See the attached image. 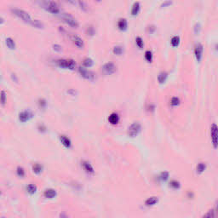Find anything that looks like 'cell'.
<instances>
[{
    "label": "cell",
    "mask_w": 218,
    "mask_h": 218,
    "mask_svg": "<svg viewBox=\"0 0 218 218\" xmlns=\"http://www.w3.org/2000/svg\"><path fill=\"white\" fill-rule=\"evenodd\" d=\"M67 2L73 4V5H76V4H79V0H66Z\"/></svg>",
    "instance_id": "42"
},
{
    "label": "cell",
    "mask_w": 218,
    "mask_h": 218,
    "mask_svg": "<svg viewBox=\"0 0 218 218\" xmlns=\"http://www.w3.org/2000/svg\"><path fill=\"white\" fill-rule=\"evenodd\" d=\"M72 39H73V44H74L77 47H79V49L84 48L85 44H84L83 39H82L80 37H79V36H77V35H73V36L72 37Z\"/></svg>",
    "instance_id": "11"
},
{
    "label": "cell",
    "mask_w": 218,
    "mask_h": 218,
    "mask_svg": "<svg viewBox=\"0 0 218 218\" xmlns=\"http://www.w3.org/2000/svg\"><path fill=\"white\" fill-rule=\"evenodd\" d=\"M170 104L174 107L176 106H178L180 104V99L177 98V97H172L171 98V101H170Z\"/></svg>",
    "instance_id": "33"
},
{
    "label": "cell",
    "mask_w": 218,
    "mask_h": 218,
    "mask_svg": "<svg viewBox=\"0 0 218 218\" xmlns=\"http://www.w3.org/2000/svg\"><path fill=\"white\" fill-rule=\"evenodd\" d=\"M12 12H13L16 16H18L19 18H20L23 21L31 24V22H32V20L30 15H29L27 12H26L25 10L20 9H12Z\"/></svg>",
    "instance_id": "1"
},
{
    "label": "cell",
    "mask_w": 218,
    "mask_h": 218,
    "mask_svg": "<svg viewBox=\"0 0 218 218\" xmlns=\"http://www.w3.org/2000/svg\"><path fill=\"white\" fill-rule=\"evenodd\" d=\"M168 78V73L166 72H161L158 76V81L159 84H164Z\"/></svg>",
    "instance_id": "18"
},
{
    "label": "cell",
    "mask_w": 218,
    "mask_h": 218,
    "mask_svg": "<svg viewBox=\"0 0 218 218\" xmlns=\"http://www.w3.org/2000/svg\"><path fill=\"white\" fill-rule=\"evenodd\" d=\"M79 72L80 75L85 79H88V80H94L95 79V74L91 71H89V70L80 67H79Z\"/></svg>",
    "instance_id": "7"
},
{
    "label": "cell",
    "mask_w": 218,
    "mask_h": 218,
    "mask_svg": "<svg viewBox=\"0 0 218 218\" xmlns=\"http://www.w3.org/2000/svg\"><path fill=\"white\" fill-rule=\"evenodd\" d=\"M135 43H136V45L139 47V48H142L144 46V44H143V40L141 37H137L136 39H135Z\"/></svg>",
    "instance_id": "34"
},
{
    "label": "cell",
    "mask_w": 218,
    "mask_h": 218,
    "mask_svg": "<svg viewBox=\"0 0 218 218\" xmlns=\"http://www.w3.org/2000/svg\"><path fill=\"white\" fill-rule=\"evenodd\" d=\"M102 70L106 75H111V74H113L116 72L117 67L112 62H108V63H106L102 66Z\"/></svg>",
    "instance_id": "6"
},
{
    "label": "cell",
    "mask_w": 218,
    "mask_h": 218,
    "mask_svg": "<svg viewBox=\"0 0 218 218\" xmlns=\"http://www.w3.org/2000/svg\"><path fill=\"white\" fill-rule=\"evenodd\" d=\"M58 65L61 68H67V69H70V70H73L76 67V62L72 60V59H68V60H60L58 61Z\"/></svg>",
    "instance_id": "5"
},
{
    "label": "cell",
    "mask_w": 218,
    "mask_h": 218,
    "mask_svg": "<svg viewBox=\"0 0 218 218\" xmlns=\"http://www.w3.org/2000/svg\"><path fill=\"white\" fill-rule=\"evenodd\" d=\"M170 186L174 188V189H179L180 187H181V184L178 181H176V180H173L170 182Z\"/></svg>",
    "instance_id": "29"
},
{
    "label": "cell",
    "mask_w": 218,
    "mask_h": 218,
    "mask_svg": "<svg viewBox=\"0 0 218 218\" xmlns=\"http://www.w3.org/2000/svg\"><path fill=\"white\" fill-rule=\"evenodd\" d=\"M53 49H54V50H55L57 52H61L62 50V47L61 45H59V44H54L53 45Z\"/></svg>",
    "instance_id": "38"
},
{
    "label": "cell",
    "mask_w": 218,
    "mask_h": 218,
    "mask_svg": "<svg viewBox=\"0 0 218 218\" xmlns=\"http://www.w3.org/2000/svg\"><path fill=\"white\" fill-rule=\"evenodd\" d=\"M79 7H80L81 9H83V10H85V11L87 10V5H86V3H85V1H83V0H79Z\"/></svg>",
    "instance_id": "35"
},
{
    "label": "cell",
    "mask_w": 218,
    "mask_h": 218,
    "mask_svg": "<svg viewBox=\"0 0 218 218\" xmlns=\"http://www.w3.org/2000/svg\"><path fill=\"white\" fill-rule=\"evenodd\" d=\"M118 27L121 31H125L128 27V22L125 19H121L118 22Z\"/></svg>",
    "instance_id": "17"
},
{
    "label": "cell",
    "mask_w": 218,
    "mask_h": 218,
    "mask_svg": "<svg viewBox=\"0 0 218 218\" xmlns=\"http://www.w3.org/2000/svg\"><path fill=\"white\" fill-rule=\"evenodd\" d=\"M169 176H170L169 172H167V171H164V172H162V173L160 174V176H159V177H160V179H161L162 181L165 182V181H167V180H168Z\"/></svg>",
    "instance_id": "31"
},
{
    "label": "cell",
    "mask_w": 218,
    "mask_h": 218,
    "mask_svg": "<svg viewBox=\"0 0 218 218\" xmlns=\"http://www.w3.org/2000/svg\"><path fill=\"white\" fill-rule=\"evenodd\" d=\"M155 26H149L148 27H147V32H149V33H153L154 32V31H155Z\"/></svg>",
    "instance_id": "41"
},
{
    "label": "cell",
    "mask_w": 218,
    "mask_h": 218,
    "mask_svg": "<svg viewBox=\"0 0 218 218\" xmlns=\"http://www.w3.org/2000/svg\"><path fill=\"white\" fill-rule=\"evenodd\" d=\"M217 213H218V202H217Z\"/></svg>",
    "instance_id": "44"
},
{
    "label": "cell",
    "mask_w": 218,
    "mask_h": 218,
    "mask_svg": "<svg viewBox=\"0 0 218 218\" xmlns=\"http://www.w3.org/2000/svg\"><path fill=\"white\" fill-rule=\"evenodd\" d=\"M45 8L49 12H50L52 14H58L59 11H60V9H59L57 3L53 2V1L47 2V4L45 5Z\"/></svg>",
    "instance_id": "9"
},
{
    "label": "cell",
    "mask_w": 218,
    "mask_h": 218,
    "mask_svg": "<svg viewBox=\"0 0 218 218\" xmlns=\"http://www.w3.org/2000/svg\"><path fill=\"white\" fill-rule=\"evenodd\" d=\"M60 141H61V144H62L65 147H67V148L71 147L72 142H71L70 139H69L68 137H67L66 135H61V136H60Z\"/></svg>",
    "instance_id": "13"
},
{
    "label": "cell",
    "mask_w": 218,
    "mask_h": 218,
    "mask_svg": "<svg viewBox=\"0 0 218 218\" xmlns=\"http://www.w3.org/2000/svg\"><path fill=\"white\" fill-rule=\"evenodd\" d=\"M82 166H83L84 170H85L87 173H89V174H93V173L95 172L93 166H92L91 164L89 163L88 161H83V162H82Z\"/></svg>",
    "instance_id": "12"
},
{
    "label": "cell",
    "mask_w": 218,
    "mask_h": 218,
    "mask_svg": "<svg viewBox=\"0 0 218 218\" xmlns=\"http://www.w3.org/2000/svg\"><path fill=\"white\" fill-rule=\"evenodd\" d=\"M140 9H141L140 3H139V2L135 3L134 5L132 6V9H131V15H138V13H139V11H140Z\"/></svg>",
    "instance_id": "19"
},
{
    "label": "cell",
    "mask_w": 218,
    "mask_h": 218,
    "mask_svg": "<svg viewBox=\"0 0 218 218\" xmlns=\"http://www.w3.org/2000/svg\"><path fill=\"white\" fill-rule=\"evenodd\" d=\"M203 51H204V47L201 44H197L195 45L194 48V55H195V58L197 60V61L200 62L203 57Z\"/></svg>",
    "instance_id": "8"
},
{
    "label": "cell",
    "mask_w": 218,
    "mask_h": 218,
    "mask_svg": "<svg viewBox=\"0 0 218 218\" xmlns=\"http://www.w3.org/2000/svg\"><path fill=\"white\" fill-rule=\"evenodd\" d=\"M5 44H6V45L9 49H10V50H15V43L11 38H7L6 40H5Z\"/></svg>",
    "instance_id": "20"
},
{
    "label": "cell",
    "mask_w": 218,
    "mask_h": 218,
    "mask_svg": "<svg viewBox=\"0 0 218 218\" xmlns=\"http://www.w3.org/2000/svg\"><path fill=\"white\" fill-rule=\"evenodd\" d=\"M112 52L114 55H121L124 52V49L121 47V46H115L112 50Z\"/></svg>",
    "instance_id": "26"
},
{
    "label": "cell",
    "mask_w": 218,
    "mask_h": 218,
    "mask_svg": "<svg viewBox=\"0 0 218 218\" xmlns=\"http://www.w3.org/2000/svg\"><path fill=\"white\" fill-rule=\"evenodd\" d=\"M211 141L214 148L218 147V126L216 124H213L211 126Z\"/></svg>",
    "instance_id": "3"
},
{
    "label": "cell",
    "mask_w": 218,
    "mask_h": 218,
    "mask_svg": "<svg viewBox=\"0 0 218 218\" xmlns=\"http://www.w3.org/2000/svg\"><path fill=\"white\" fill-rule=\"evenodd\" d=\"M32 171L35 174L38 175V174H40L43 171V166L41 164H35L32 166Z\"/></svg>",
    "instance_id": "23"
},
{
    "label": "cell",
    "mask_w": 218,
    "mask_h": 218,
    "mask_svg": "<svg viewBox=\"0 0 218 218\" xmlns=\"http://www.w3.org/2000/svg\"><path fill=\"white\" fill-rule=\"evenodd\" d=\"M170 44L173 47H177L180 44V37L179 36H174L170 40Z\"/></svg>",
    "instance_id": "24"
},
{
    "label": "cell",
    "mask_w": 218,
    "mask_h": 218,
    "mask_svg": "<svg viewBox=\"0 0 218 218\" xmlns=\"http://www.w3.org/2000/svg\"><path fill=\"white\" fill-rule=\"evenodd\" d=\"M37 190H38V188L35 184H29L26 187V191L30 194H34L37 192Z\"/></svg>",
    "instance_id": "21"
},
{
    "label": "cell",
    "mask_w": 218,
    "mask_h": 218,
    "mask_svg": "<svg viewBox=\"0 0 218 218\" xmlns=\"http://www.w3.org/2000/svg\"><path fill=\"white\" fill-rule=\"evenodd\" d=\"M38 104H39V107H40L41 108H44L46 107V102H45V100H44V99L39 100Z\"/></svg>",
    "instance_id": "39"
},
{
    "label": "cell",
    "mask_w": 218,
    "mask_h": 218,
    "mask_svg": "<svg viewBox=\"0 0 218 218\" xmlns=\"http://www.w3.org/2000/svg\"><path fill=\"white\" fill-rule=\"evenodd\" d=\"M44 195L45 198L47 199H53L56 196V191L55 189H52V188H49V189H46L44 193Z\"/></svg>",
    "instance_id": "14"
},
{
    "label": "cell",
    "mask_w": 218,
    "mask_h": 218,
    "mask_svg": "<svg viewBox=\"0 0 218 218\" xmlns=\"http://www.w3.org/2000/svg\"><path fill=\"white\" fill-rule=\"evenodd\" d=\"M61 18L68 26H72L73 28H78L79 23L77 22V20L71 15H69L67 13H63L61 15Z\"/></svg>",
    "instance_id": "4"
},
{
    "label": "cell",
    "mask_w": 218,
    "mask_h": 218,
    "mask_svg": "<svg viewBox=\"0 0 218 218\" xmlns=\"http://www.w3.org/2000/svg\"><path fill=\"white\" fill-rule=\"evenodd\" d=\"M205 217H215V214H214V211H210L207 214H205L204 216Z\"/></svg>",
    "instance_id": "40"
},
{
    "label": "cell",
    "mask_w": 218,
    "mask_h": 218,
    "mask_svg": "<svg viewBox=\"0 0 218 218\" xmlns=\"http://www.w3.org/2000/svg\"><path fill=\"white\" fill-rule=\"evenodd\" d=\"M158 202H159V199H158V197L153 196V197H150V198H148V199L145 201V205H146L147 206H153V205H156Z\"/></svg>",
    "instance_id": "16"
},
{
    "label": "cell",
    "mask_w": 218,
    "mask_h": 218,
    "mask_svg": "<svg viewBox=\"0 0 218 218\" xmlns=\"http://www.w3.org/2000/svg\"><path fill=\"white\" fill-rule=\"evenodd\" d=\"M171 4H172V1H170V0H166L165 2H164V3L161 4V7H162V8H164V7H168V6L171 5Z\"/></svg>",
    "instance_id": "37"
},
{
    "label": "cell",
    "mask_w": 218,
    "mask_h": 218,
    "mask_svg": "<svg viewBox=\"0 0 218 218\" xmlns=\"http://www.w3.org/2000/svg\"><path fill=\"white\" fill-rule=\"evenodd\" d=\"M206 169V164L204 163H200L197 166V172L199 174H202Z\"/></svg>",
    "instance_id": "27"
},
{
    "label": "cell",
    "mask_w": 218,
    "mask_h": 218,
    "mask_svg": "<svg viewBox=\"0 0 218 218\" xmlns=\"http://www.w3.org/2000/svg\"><path fill=\"white\" fill-rule=\"evenodd\" d=\"M141 124L138 123V122H135V123H133V124L128 128L127 133H128V135H129V137L134 138V137H135L136 135H138V134L141 132Z\"/></svg>",
    "instance_id": "2"
},
{
    "label": "cell",
    "mask_w": 218,
    "mask_h": 218,
    "mask_svg": "<svg viewBox=\"0 0 218 218\" xmlns=\"http://www.w3.org/2000/svg\"><path fill=\"white\" fill-rule=\"evenodd\" d=\"M32 116H33V114L30 111H24V112H21L19 114V119H20V122L25 123L27 120H29L31 118H32Z\"/></svg>",
    "instance_id": "10"
},
{
    "label": "cell",
    "mask_w": 218,
    "mask_h": 218,
    "mask_svg": "<svg viewBox=\"0 0 218 218\" xmlns=\"http://www.w3.org/2000/svg\"><path fill=\"white\" fill-rule=\"evenodd\" d=\"M94 64V61L91 58H85L83 61V66L85 67H91Z\"/></svg>",
    "instance_id": "25"
},
{
    "label": "cell",
    "mask_w": 218,
    "mask_h": 218,
    "mask_svg": "<svg viewBox=\"0 0 218 218\" xmlns=\"http://www.w3.org/2000/svg\"><path fill=\"white\" fill-rule=\"evenodd\" d=\"M217 50H218V45H217Z\"/></svg>",
    "instance_id": "45"
},
{
    "label": "cell",
    "mask_w": 218,
    "mask_h": 218,
    "mask_svg": "<svg viewBox=\"0 0 218 218\" xmlns=\"http://www.w3.org/2000/svg\"><path fill=\"white\" fill-rule=\"evenodd\" d=\"M31 25L32 26H34V27H36V28H38V29H43L44 28V24L41 22V21H39L38 20H32V22H31Z\"/></svg>",
    "instance_id": "22"
},
{
    "label": "cell",
    "mask_w": 218,
    "mask_h": 218,
    "mask_svg": "<svg viewBox=\"0 0 218 218\" xmlns=\"http://www.w3.org/2000/svg\"><path fill=\"white\" fill-rule=\"evenodd\" d=\"M145 59L147 60V62H152L153 61V53L150 50H147L145 52Z\"/></svg>",
    "instance_id": "28"
},
{
    "label": "cell",
    "mask_w": 218,
    "mask_h": 218,
    "mask_svg": "<svg viewBox=\"0 0 218 218\" xmlns=\"http://www.w3.org/2000/svg\"><path fill=\"white\" fill-rule=\"evenodd\" d=\"M11 79H12L13 80H15V83H17V82H18V79L16 78L15 74H11Z\"/></svg>",
    "instance_id": "43"
},
{
    "label": "cell",
    "mask_w": 218,
    "mask_h": 218,
    "mask_svg": "<svg viewBox=\"0 0 218 218\" xmlns=\"http://www.w3.org/2000/svg\"><path fill=\"white\" fill-rule=\"evenodd\" d=\"M86 32H87V35H89V36H93L94 34H95V29H94V27L93 26H88V28H87V30H86Z\"/></svg>",
    "instance_id": "36"
},
{
    "label": "cell",
    "mask_w": 218,
    "mask_h": 218,
    "mask_svg": "<svg viewBox=\"0 0 218 218\" xmlns=\"http://www.w3.org/2000/svg\"><path fill=\"white\" fill-rule=\"evenodd\" d=\"M6 97H7V96H6L5 91H1V104H2V106H4V105H5Z\"/></svg>",
    "instance_id": "32"
},
{
    "label": "cell",
    "mask_w": 218,
    "mask_h": 218,
    "mask_svg": "<svg viewBox=\"0 0 218 218\" xmlns=\"http://www.w3.org/2000/svg\"><path fill=\"white\" fill-rule=\"evenodd\" d=\"M16 174H17V176H20V177H24L26 172H25V170H24L22 167L19 166V167H17V169H16Z\"/></svg>",
    "instance_id": "30"
},
{
    "label": "cell",
    "mask_w": 218,
    "mask_h": 218,
    "mask_svg": "<svg viewBox=\"0 0 218 218\" xmlns=\"http://www.w3.org/2000/svg\"><path fill=\"white\" fill-rule=\"evenodd\" d=\"M108 121L111 124H113V125L117 124L119 122V116L117 113L112 112V114H110V116L108 117Z\"/></svg>",
    "instance_id": "15"
}]
</instances>
